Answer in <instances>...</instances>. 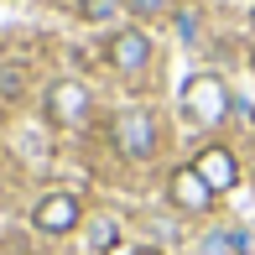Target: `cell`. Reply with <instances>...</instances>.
Here are the masks:
<instances>
[{
	"mask_svg": "<svg viewBox=\"0 0 255 255\" xmlns=\"http://www.w3.org/2000/svg\"><path fill=\"white\" fill-rule=\"evenodd\" d=\"M104 52H110V63L120 68V73H141V68L151 63V42H146V31H135V26L130 31H115Z\"/></svg>",
	"mask_w": 255,
	"mask_h": 255,
	"instance_id": "52a82bcc",
	"label": "cell"
},
{
	"mask_svg": "<svg viewBox=\"0 0 255 255\" xmlns=\"http://www.w3.org/2000/svg\"><path fill=\"white\" fill-rule=\"evenodd\" d=\"M125 10H135V16H161L167 0H125Z\"/></svg>",
	"mask_w": 255,
	"mask_h": 255,
	"instance_id": "7c38bea8",
	"label": "cell"
},
{
	"mask_svg": "<svg viewBox=\"0 0 255 255\" xmlns=\"http://www.w3.org/2000/svg\"><path fill=\"white\" fill-rule=\"evenodd\" d=\"M135 255H156V250H135Z\"/></svg>",
	"mask_w": 255,
	"mask_h": 255,
	"instance_id": "4fadbf2b",
	"label": "cell"
},
{
	"mask_svg": "<svg viewBox=\"0 0 255 255\" xmlns=\"http://www.w3.org/2000/svg\"><path fill=\"white\" fill-rule=\"evenodd\" d=\"M229 110H235V99H229L224 78H214V73H193L188 84H182V115H188V120H198V125H219Z\"/></svg>",
	"mask_w": 255,
	"mask_h": 255,
	"instance_id": "6da1fadb",
	"label": "cell"
},
{
	"mask_svg": "<svg viewBox=\"0 0 255 255\" xmlns=\"http://www.w3.org/2000/svg\"><path fill=\"white\" fill-rule=\"evenodd\" d=\"M115 245H120V229H115V219H99V224L89 229V250H94V255H110Z\"/></svg>",
	"mask_w": 255,
	"mask_h": 255,
	"instance_id": "ba28073f",
	"label": "cell"
},
{
	"mask_svg": "<svg viewBox=\"0 0 255 255\" xmlns=\"http://www.w3.org/2000/svg\"><path fill=\"white\" fill-rule=\"evenodd\" d=\"M47 115L57 125H84L89 120V89L73 84V78H57L47 89Z\"/></svg>",
	"mask_w": 255,
	"mask_h": 255,
	"instance_id": "277c9868",
	"label": "cell"
},
{
	"mask_svg": "<svg viewBox=\"0 0 255 255\" xmlns=\"http://www.w3.org/2000/svg\"><path fill=\"white\" fill-rule=\"evenodd\" d=\"M31 224H37L42 235H68V229L78 224V198L73 193H47V198L31 208Z\"/></svg>",
	"mask_w": 255,
	"mask_h": 255,
	"instance_id": "8992f818",
	"label": "cell"
},
{
	"mask_svg": "<svg viewBox=\"0 0 255 255\" xmlns=\"http://www.w3.org/2000/svg\"><path fill=\"white\" fill-rule=\"evenodd\" d=\"M250 26H255V10H250Z\"/></svg>",
	"mask_w": 255,
	"mask_h": 255,
	"instance_id": "5bb4252c",
	"label": "cell"
},
{
	"mask_svg": "<svg viewBox=\"0 0 255 255\" xmlns=\"http://www.w3.org/2000/svg\"><path fill=\"white\" fill-rule=\"evenodd\" d=\"M250 63H255V52H250Z\"/></svg>",
	"mask_w": 255,
	"mask_h": 255,
	"instance_id": "9a60e30c",
	"label": "cell"
},
{
	"mask_svg": "<svg viewBox=\"0 0 255 255\" xmlns=\"http://www.w3.org/2000/svg\"><path fill=\"white\" fill-rule=\"evenodd\" d=\"M167 198H172V208H182V214H203V208L214 203L219 193L208 188V182H203L193 167H177V172L167 177Z\"/></svg>",
	"mask_w": 255,
	"mask_h": 255,
	"instance_id": "3957f363",
	"label": "cell"
},
{
	"mask_svg": "<svg viewBox=\"0 0 255 255\" xmlns=\"http://www.w3.org/2000/svg\"><path fill=\"white\" fill-rule=\"evenodd\" d=\"M21 89H26V68H0V94L16 99Z\"/></svg>",
	"mask_w": 255,
	"mask_h": 255,
	"instance_id": "8fae6325",
	"label": "cell"
},
{
	"mask_svg": "<svg viewBox=\"0 0 255 255\" xmlns=\"http://www.w3.org/2000/svg\"><path fill=\"white\" fill-rule=\"evenodd\" d=\"M120 10V0H78V16L84 21H110Z\"/></svg>",
	"mask_w": 255,
	"mask_h": 255,
	"instance_id": "30bf717a",
	"label": "cell"
},
{
	"mask_svg": "<svg viewBox=\"0 0 255 255\" xmlns=\"http://www.w3.org/2000/svg\"><path fill=\"white\" fill-rule=\"evenodd\" d=\"M193 172H198L214 193H229L240 182V161H235V151H224V146H203V151L193 156Z\"/></svg>",
	"mask_w": 255,
	"mask_h": 255,
	"instance_id": "5b68a950",
	"label": "cell"
},
{
	"mask_svg": "<svg viewBox=\"0 0 255 255\" xmlns=\"http://www.w3.org/2000/svg\"><path fill=\"white\" fill-rule=\"evenodd\" d=\"M240 245H245L240 235H229V229H219V235H208V240H203V255H235Z\"/></svg>",
	"mask_w": 255,
	"mask_h": 255,
	"instance_id": "9c48e42d",
	"label": "cell"
},
{
	"mask_svg": "<svg viewBox=\"0 0 255 255\" xmlns=\"http://www.w3.org/2000/svg\"><path fill=\"white\" fill-rule=\"evenodd\" d=\"M115 146H120L125 161H151V151H156V120L146 110H125L120 120H115Z\"/></svg>",
	"mask_w": 255,
	"mask_h": 255,
	"instance_id": "7a4b0ae2",
	"label": "cell"
}]
</instances>
